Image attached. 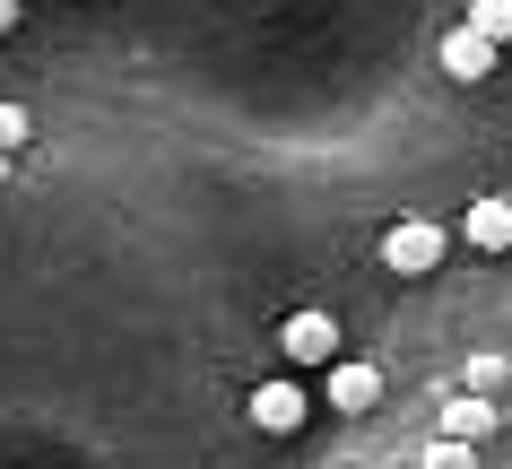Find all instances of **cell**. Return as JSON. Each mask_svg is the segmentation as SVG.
<instances>
[{
	"label": "cell",
	"mask_w": 512,
	"mask_h": 469,
	"mask_svg": "<svg viewBox=\"0 0 512 469\" xmlns=\"http://www.w3.org/2000/svg\"><path fill=\"white\" fill-rule=\"evenodd\" d=\"M434 61H443V79H460V87H478V79H495V61H504V44H486L469 18H460L443 44H434Z\"/></svg>",
	"instance_id": "obj_2"
},
{
	"label": "cell",
	"mask_w": 512,
	"mask_h": 469,
	"mask_svg": "<svg viewBox=\"0 0 512 469\" xmlns=\"http://www.w3.org/2000/svg\"><path fill=\"white\" fill-rule=\"evenodd\" d=\"M374 400H382V365L374 357H339L330 365V409L339 417H365Z\"/></svg>",
	"instance_id": "obj_6"
},
{
	"label": "cell",
	"mask_w": 512,
	"mask_h": 469,
	"mask_svg": "<svg viewBox=\"0 0 512 469\" xmlns=\"http://www.w3.org/2000/svg\"><path fill=\"white\" fill-rule=\"evenodd\" d=\"M495 426H504V400H478V391H452L443 417H434V435H452V443H486Z\"/></svg>",
	"instance_id": "obj_4"
},
{
	"label": "cell",
	"mask_w": 512,
	"mask_h": 469,
	"mask_svg": "<svg viewBox=\"0 0 512 469\" xmlns=\"http://www.w3.org/2000/svg\"><path fill=\"white\" fill-rule=\"evenodd\" d=\"M426 469H478V443H452V435H434V443H426Z\"/></svg>",
	"instance_id": "obj_11"
},
{
	"label": "cell",
	"mask_w": 512,
	"mask_h": 469,
	"mask_svg": "<svg viewBox=\"0 0 512 469\" xmlns=\"http://www.w3.org/2000/svg\"><path fill=\"white\" fill-rule=\"evenodd\" d=\"M469 27H478L486 44H512V0H469Z\"/></svg>",
	"instance_id": "obj_9"
},
{
	"label": "cell",
	"mask_w": 512,
	"mask_h": 469,
	"mask_svg": "<svg viewBox=\"0 0 512 469\" xmlns=\"http://www.w3.org/2000/svg\"><path fill=\"white\" fill-rule=\"evenodd\" d=\"M304 417H313V400H304L296 374H278V383H252V426H261V435H296Z\"/></svg>",
	"instance_id": "obj_3"
},
{
	"label": "cell",
	"mask_w": 512,
	"mask_h": 469,
	"mask_svg": "<svg viewBox=\"0 0 512 469\" xmlns=\"http://www.w3.org/2000/svg\"><path fill=\"white\" fill-rule=\"evenodd\" d=\"M460 244H478V252H512V200H469V218H460Z\"/></svg>",
	"instance_id": "obj_7"
},
{
	"label": "cell",
	"mask_w": 512,
	"mask_h": 469,
	"mask_svg": "<svg viewBox=\"0 0 512 469\" xmlns=\"http://www.w3.org/2000/svg\"><path fill=\"white\" fill-rule=\"evenodd\" d=\"M27 139H35L27 105H9V96H0V157H18V148H27Z\"/></svg>",
	"instance_id": "obj_10"
},
{
	"label": "cell",
	"mask_w": 512,
	"mask_h": 469,
	"mask_svg": "<svg viewBox=\"0 0 512 469\" xmlns=\"http://www.w3.org/2000/svg\"><path fill=\"white\" fill-rule=\"evenodd\" d=\"M443 252H452V226H443V218H391V235H382V270H391V278H434V270H443Z\"/></svg>",
	"instance_id": "obj_1"
},
{
	"label": "cell",
	"mask_w": 512,
	"mask_h": 469,
	"mask_svg": "<svg viewBox=\"0 0 512 469\" xmlns=\"http://www.w3.org/2000/svg\"><path fill=\"white\" fill-rule=\"evenodd\" d=\"M460 391H478V400H512V357H469V365H460Z\"/></svg>",
	"instance_id": "obj_8"
},
{
	"label": "cell",
	"mask_w": 512,
	"mask_h": 469,
	"mask_svg": "<svg viewBox=\"0 0 512 469\" xmlns=\"http://www.w3.org/2000/svg\"><path fill=\"white\" fill-rule=\"evenodd\" d=\"M278 348H287L296 365H339V322H330V313H287Z\"/></svg>",
	"instance_id": "obj_5"
},
{
	"label": "cell",
	"mask_w": 512,
	"mask_h": 469,
	"mask_svg": "<svg viewBox=\"0 0 512 469\" xmlns=\"http://www.w3.org/2000/svg\"><path fill=\"white\" fill-rule=\"evenodd\" d=\"M504 426H512V400H504Z\"/></svg>",
	"instance_id": "obj_14"
},
{
	"label": "cell",
	"mask_w": 512,
	"mask_h": 469,
	"mask_svg": "<svg viewBox=\"0 0 512 469\" xmlns=\"http://www.w3.org/2000/svg\"><path fill=\"white\" fill-rule=\"evenodd\" d=\"M9 174H18V157H0V183H9Z\"/></svg>",
	"instance_id": "obj_13"
},
{
	"label": "cell",
	"mask_w": 512,
	"mask_h": 469,
	"mask_svg": "<svg viewBox=\"0 0 512 469\" xmlns=\"http://www.w3.org/2000/svg\"><path fill=\"white\" fill-rule=\"evenodd\" d=\"M18 18H27V9H18V0H0V35H18Z\"/></svg>",
	"instance_id": "obj_12"
}]
</instances>
